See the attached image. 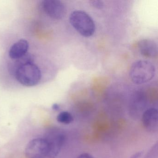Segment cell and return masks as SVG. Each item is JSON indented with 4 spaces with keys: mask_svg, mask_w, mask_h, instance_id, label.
<instances>
[{
    "mask_svg": "<svg viewBox=\"0 0 158 158\" xmlns=\"http://www.w3.org/2000/svg\"><path fill=\"white\" fill-rule=\"evenodd\" d=\"M56 119L59 123L64 124H69L73 121V115L67 111H62L60 113L57 115Z\"/></svg>",
    "mask_w": 158,
    "mask_h": 158,
    "instance_id": "8fae6325",
    "label": "cell"
},
{
    "mask_svg": "<svg viewBox=\"0 0 158 158\" xmlns=\"http://www.w3.org/2000/svg\"><path fill=\"white\" fill-rule=\"evenodd\" d=\"M139 50L141 55L146 58L157 57L158 47L155 41L150 39H143L139 42Z\"/></svg>",
    "mask_w": 158,
    "mask_h": 158,
    "instance_id": "52a82bcc",
    "label": "cell"
},
{
    "mask_svg": "<svg viewBox=\"0 0 158 158\" xmlns=\"http://www.w3.org/2000/svg\"><path fill=\"white\" fill-rule=\"evenodd\" d=\"M29 49V43L25 39H21L13 44L9 50V55L12 60L19 59L26 54Z\"/></svg>",
    "mask_w": 158,
    "mask_h": 158,
    "instance_id": "9c48e42d",
    "label": "cell"
},
{
    "mask_svg": "<svg viewBox=\"0 0 158 158\" xmlns=\"http://www.w3.org/2000/svg\"><path fill=\"white\" fill-rule=\"evenodd\" d=\"M47 139L49 144V152L48 157L55 158L60 153L64 144L65 140V135L61 133H58L55 134L51 139Z\"/></svg>",
    "mask_w": 158,
    "mask_h": 158,
    "instance_id": "ba28073f",
    "label": "cell"
},
{
    "mask_svg": "<svg viewBox=\"0 0 158 158\" xmlns=\"http://www.w3.org/2000/svg\"><path fill=\"white\" fill-rule=\"evenodd\" d=\"M142 155V152H136L135 154L131 156L129 158H139Z\"/></svg>",
    "mask_w": 158,
    "mask_h": 158,
    "instance_id": "9a60e30c",
    "label": "cell"
},
{
    "mask_svg": "<svg viewBox=\"0 0 158 158\" xmlns=\"http://www.w3.org/2000/svg\"><path fill=\"white\" fill-rule=\"evenodd\" d=\"M60 105L58 104V103H54L52 105V109L53 110H60Z\"/></svg>",
    "mask_w": 158,
    "mask_h": 158,
    "instance_id": "2e32d148",
    "label": "cell"
},
{
    "mask_svg": "<svg viewBox=\"0 0 158 158\" xmlns=\"http://www.w3.org/2000/svg\"><path fill=\"white\" fill-rule=\"evenodd\" d=\"M76 158H94V157L88 153H84L79 155Z\"/></svg>",
    "mask_w": 158,
    "mask_h": 158,
    "instance_id": "5bb4252c",
    "label": "cell"
},
{
    "mask_svg": "<svg viewBox=\"0 0 158 158\" xmlns=\"http://www.w3.org/2000/svg\"><path fill=\"white\" fill-rule=\"evenodd\" d=\"M42 9L49 17L55 20L63 19L66 14V8L59 0H45L42 2Z\"/></svg>",
    "mask_w": 158,
    "mask_h": 158,
    "instance_id": "5b68a950",
    "label": "cell"
},
{
    "mask_svg": "<svg viewBox=\"0 0 158 158\" xmlns=\"http://www.w3.org/2000/svg\"><path fill=\"white\" fill-rule=\"evenodd\" d=\"M14 76L23 85L32 87L36 85L41 78L40 69L35 63L25 64L18 68Z\"/></svg>",
    "mask_w": 158,
    "mask_h": 158,
    "instance_id": "3957f363",
    "label": "cell"
},
{
    "mask_svg": "<svg viewBox=\"0 0 158 158\" xmlns=\"http://www.w3.org/2000/svg\"><path fill=\"white\" fill-rule=\"evenodd\" d=\"M69 21L72 27L83 36L89 37L95 33L96 25L94 21L84 11H73L70 15Z\"/></svg>",
    "mask_w": 158,
    "mask_h": 158,
    "instance_id": "7a4b0ae2",
    "label": "cell"
},
{
    "mask_svg": "<svg viewBox=\"0 0 158 158\" xmlns=\"http://www.w3.org/2000/svg\"><path fill=\"white\" fill-rule=\"evenodd\" d=\"M49 152V144L48 139L36 138L29 141L25 150L26 158H46Z\"/></svg>",
    "mask_w": 158,
    "mask_h": 158,
    "instance_id": "277c9868",
    "label": "cell"
},
{
    "mask_svg": "<svg viewBox=\"0 0 158 158\" xmlns=\"http://www.w3.org/2000/svg\"><path fill=\"white\" fill-rule=\"evenodd\" d=\"M141 121L144 128L149 132L158 130V110L155 108H150L142 114Z\"/></svg>",
    "mask_w": 158,
    "mask_h": 158,
    "instance_id": "8992f818",
    "label": "cell"
},
{
    "mask_svg": "<svg viewBox=\"0 0 158 158\" xmlns=\"http://www.w3.org/2000/svg\"><path fill=\"white\" fill-rule=\"evenodd\" d=\"M134 99V110H140L144 109V96L142 94H139L136 95Z\"/></svg>",
    "mask_w": 158,
    "mask_h": 158,
    "instance_id": "7c38bea8",
    "label": "cell"
},
{
    "mask_svg": "<svg viewBox=\"0 0 158 158\" xmlns=\"http://www.w3.org/2000/svg\"><path fill=\"white\" fill-rule=\"evenodd\" d=\"M156 73L154 64L147 60L136 61L131 65L129 76L133 83L142 85L151 81Z\"/></svg>",
    "mask_w": 158,
    "mask_h": 158,
    "instance_id": "6da1fadb",
    "label": "cell"
},
{
    "mask_svg": "<svg viewBox=\"0 0 158 158\" xmlns=\"http://www.w3.org/2000/svg\"><path fill=\"white\" fill-rule=\"evenodd\" d=\"M90 5L93 8L97 9H102L104 7V3L103 2L99 0H93L89 2Z\"/></svg>",
    "mask_w": 158,
    "mask_h": 158,
    "instance_id": "4fadbf2b",
    "label": "cell"
},
{
    "mask_svg": "<svg viewBox=\"0 0 158 158\" xmlns=\"http://www.w3.org/2000/svg\"><path fill=\"white\" fill-rule=\"evenodd\" d=\"M35 57L31 53H27L21 58L13 60L9 65L10 73L14 75L15 71L21 66L29 63H34Z\"/></svg>",
    "mask_w": 158,
    "mask_h": 158,
    "instance_id": "30bf717a",
    "label": "cell"
}]
</instances>
